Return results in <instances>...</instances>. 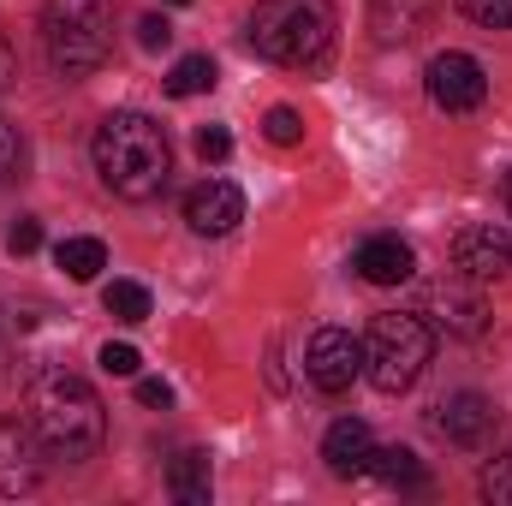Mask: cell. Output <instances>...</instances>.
Returning <instances> with one entry per match:
<instances>
[{"instance_id":"cell-1","label":"cell","mask_w":512,"mask_h":506,"mask_svg":"<svg viewBox=\"0 0 512 506\" xmlns=\"http://www.w3.org/2000/svg\"><path fill=\"white\" fill-rule=\"evenodd\" d=\"M24 417H30L42 453L60 459V465L96 459V447L108 435V417H102L96 387L84 376H72V370H36L30 393H24Z\"/></svg>"},{"instance_id":"cell-2","label":"cell","mask_w":512,"mask_h":506,"mask_svg":"<svg viewBox=\"0 0 512 506\" xmlns=\"http://www.w3.org/2000/svg\"><path fill=\"white\" fill-rule=\"evenodd\" d=\"M90 155H96L102 185H108L114 197H126V203H149V197H161V191H167L173 143H167V131L155 126L149 114H137V108L108 114V120L96 126Z\"/></svg>"},{"instance_id":"cell-3","label":"cell","mask_w":512,"mask_h":506,"mask_svg":"<svg viewBox=\"0 0 512 506\" xmlns=\"http://www.w3.org/2000/svg\"><path fill=\"white\" fill-rule=\"evenodd\" d=\"M251 48L274 66L298 72H328L334 54V6L328 0H256L251 12Z\"/></svg>"},{"instance_id":"cell-4","label":"cell","mask_w":512,"mask_h":506,"mask_svg":"<svg viewBox=\"0 0 512 506\" xmlns=\"http://www.w3.org/2000/svg\"><path fill=\"white\" fill-rule=\"evenodd\" d=\"M42 42H48V66L60 78H84L114 48V6L108 0H48Z\"/></svg>"},{"instance_id":"cell-5","label":"cell","mask_w":512,"mask_h":506,"mask_svg":"<svg viewBox=\"0 0 512 506\" xmlns=\"http://www.w3.org/2000/svg\"><path fill=\"white\" fill-rule=\"evenodd\" d=\"M435 358V334L423 322V310H387L370 322V340H364V376L376 393H405L417 387V376L429 370Z\"/></svg>"},{"instance_id":"cell-6","label":"cell","mask_w":512,"mask_h":506,"mask_svg":"<svg viewBox=\"0 0 512 506\" xmlns=\"http://www.w3.org/2000/svg\"><path fill=\"white\" fill-rule=\"evenodd\" d=\"M423 84H429V102H435L441 114H471V108H483V96H489L483 60H471V54H459V48L435 54L429 72H423Z\"/></svg>"},{"instance_id":"cell-7","label":"cell","mask_w":512,"mask_h":506,"mask_svg":"<svg viewBox=\"0 0 512 506\" xmlns=\"http://www.w3.org/2000/svg\"><path fill=\"white\" fill-rule=\"evenodd\" d=\"M304 376L316 393H346L364 376V340H352L346 328H316L304 346Z\"/></svg>"},{"instance_id":"cell-8","label":"cell","mask_w":512,"mask_h":506,"mask_svg":"<svg viewBox=\"0 0 512 506\" xmlns=\"http://www.w3.org/2000/svg\"><path fill=\"white\" fill-rule=\"evenodd\" d=\"M453 268L465 280H501L512 268V233L495 221H471L453 233Z\"/></svg>"},{"instance_id":"cell-9","label":"cell","mask_w":512,"mask_h":506,"mask_svg":"<svg viewBox=\"0 0 512 506\" xmlns=\"http://www.w3.org/2000/svg\"><path fill=\"white\" fill-rule=\"evenodd\" d=\"M42 441L30 417H0V495H30L42 483Z\"/></svg>"},{"instance_id":"cell-10","label":"cell","mask_w":512,"mask_h":506,"mask_svg":"<svg viewBox=\"0 0 512 506\" xmlns=\"http://www.w3.org/2000/svg\"><path fill=\"white\" fill-rule=\"evenodd\" d=\"M185 221H191V233L221 239V233H233L245 221V191L233 179H203V185L185 191Z\"/></svg>"},{"instance_id":"cell-11","label":"cell","mask_w":512,"mask_h":506,"mask_svg":"<svg viewBox=\"0 0 512 506\" xmlns=\"http://www.w3.org/2000/svg\"><path fill=\"white\" fill-rule=\"evenodd\" d=\"M435 429L453 441V447H489L495 435V405L483 393H453L435 405Z\"/></svg>"},{"instance_id":"cell-12","label":"cell","mask_w":512,"mask_h":506,"mask_svg":"<svg viewBox=\"0 0 512 506\" xmlns=\"http://www.w3.org/2000/svg\"><path fill=\"white\" fill-rule=\"evenodd\" d=\"M352 268H358L370 286H405V280L417 274V256H411V245H405L399 233H376V239L358 245Z\"/></svg>"},{"instance_id":"cell-13","label":"cell","mask_w":512,"mask_h":506,"mask_svg":"<svg viewBox=\"0 0 512 506\" xmlns=\"http://www.w3.org/2000/svg\"><path fill=\"white\" fill-rule=\"evenodd\" d=\"M370 453H376V441H370V423H364V417H340V423L322 435V459H328V471L346 477V483L370 471Z\"/></svg>"},{"instance_id":"cell-14","label":"cell","mask_w":512,"mask_h":506,"mask_svg":"<svg viewBox=\"0 0 512 506\" xmlns=\"http://www.w3.org/2000/svg\"><path fill=\"white\" fill-rule=\"evenodd\" d=\"M441 0H370V30L376 42H411L429 18H435Z\"/></svg>"},{"instance_id":"cell-15","label":"cell","mask_w":512,"mask_h":506,"mask_svg":"<svg viewBox=\"0 0 512 506\" xmlns=\"http://www.w3.org/2000/svg\"><path fill=\"white\" fill-rule=\"evenodd\" d=\"M429 304L441 310V316H435L441 328H453V334H483L489 304H483V292H477V286H459V280L447 286V280H441V286L429 292Z\"/></svg>"},{"instance_id":"cell-16","label":"cell","mask_w":512,"mask_h":506,"mask_svg":"<svg viewBox=\"0 0 512 506\" xmlns=\"http://www.w3.org/2000/svg\"><path fill=\"white\" fill-rule=\"evenodd\" d=\"M167 489L179 495L185 506H209V453H179L173 465H167Z\"/></svg>"},{"instance_id":"cell-17","label":"cell","mask_w":512,"mask_h":506,"mask_svg":"<svg viewBox=\"0 0 512 506\" xmlns=\"http://www.w3.org/2000/svg\"><path fill=\"white\" fill-rule=\"evenodd\" d=\"M370 471L382 477L387 489H423L429 483V471H423V459L411 447H376L370 453Z\"/></svg>"},{"instance_id":"cell-18","label":"cell","mask_w":512,"mask_h":506,"mask_svg":"<svg viewBox=\"0 0 512 506\" xmlns=\"http://www.w3.org/2000/svg\"><path fill=\"white\" fill-rule=\"evenodd\" d=\"M54 262H60L72 280H96V274L108 268V251H102V239H60V245H54Z\"/></svg>"},{"instance_id":"cell-19","label":"cell","mask_w":512,"mask_h":506,"mask_svg":"<svg viewBox=\"0 0 512 506\" xmlns=\"http://www.w3.org/2000/svg\"><path fill=\"white\" fill-rule=\"evenodd\" d=\"M209 84H215V60H209V54H185V60L167 72V96H179V102L203 96Z\"/></svg>"},{"instance_id":"cell-20","label":"cell","mask_w":512,"mask_h":506,"mask_svg":"<svg viewBox=\"0 0 512 506\" xmlns=\"http://www.w3.org/2000/svg\"><path fill=\"white\" fill-rule=\"evenodd\" d=\"M102 304H108L114 322H143V316H149V292H143L137 280H114V286L102 292Z\"/></svg>"},{"instance_id":"cell-21","label":"cell","mask_w":512,"mask_h":506,"mask_svg":"<svg viewBox=\"0 0 512 506\" xmlns=\"http://www.w3.org/2000/svg\"><path fill=\"white\" fill-rule=\"evenodd\" d=\"M483 501H495V506H512V453H501L495 465H483Z\"/></svg>"},{"instance_id":"cell-22","label":"cell","mask_w":512,"mask_h":506,"mask_svg":"<svg viewBox=\"0 0 512 506\" xmlns=\"http://www.w3.org/2000/svg\"><path fill=\"white\" fill-rule=\"evenodd\" d=\"M459 12L483 30H507L512 24V0H459Z\"/></svg>"},{"instance_id":"cell-23","label":"cell","mask_w":512,"mask_h":506,"mask_svg":"<svg viewBox=\"0 0 512 506\" xmlns=\"http://www.w3.org/2000/svg\"><path fill=\"white\" fill-rule=\"evenodd\" d=\"M262 131H268V143H280V149H292V143L304 137V120H298L292 108H268V120H262Z\"/></svg>"},{"instance_id":"cell-24","label":"cell","mask_w":512,"mask_h":506,"mask_svg":"<svg viewBox=\"0 0 512 506\" xmlns=\"http://www.w3.org/2000/svg\"><path fill=\"white\" fill-rule=\"evenodd\" d=\"M36 245H42V221H30V215H24V221H12V227H6V251H12V256H30Z\"/></svg>"},{"instance_id":"cell-25","label":"cell","mask_w":512,"mask_h":506,"mask_svg":"<svg viewBox=\"0 0 512 506\" xmlns=\"http://www.w3.org/2000/svg\"><path fill=\"white\" fill-rule=\"evenodd\" d=\"M197 155H203V161H227V155H233V131L227 126H203L197 131Z\"/></svg>"},{"instance_id":"cell-26","label":"cell","mask_w":512,"mask_h":506,"mask_svg":"<svg viewBox=\"0 0 512 506\" xmlns=\"http://www.w3.org/2000/svg\"><path fill=\"white\" fill-rule=\"evenodd\" d=\"M137 42H143L149 54H161V48L173 42V24H167L161 12H149V18H137Z\"/></svg>"},{"instance_id":"cell-27","label":"cell","mask_w":512,"mask_h":506,"mask_svg":"<svg viewBox=\"0 0 512 506\" xmlns=\"http://www.w3.org/2000/svg\"><path fill=\"white\" fill-rule=\"evenodd\" d=\"M137 364H143L137 346H114V340L102 346V370H108V376H137Z\"/></svg>"},{"instance_id":"cell-28","label":"cell","mask_w":512,"mask_h":506,"mask_svg":"<svg viewBox=\"0 0 512 506\" xmlns=\"http://www.w3.org/2000/svg\"><path fill=\"white\" fill-rule=\"evenodd\" d=\"M18 155H24V149H18V131L0 120V179H12V173H18Z\"/></svg>"},{"instance_id":"cell-29","label":"cell","mask_w":512,"mask_h":506,"mask_svg":"<svg viewBox=\"0 0 512 506\" xmlns=\"http://www.w3.org/2000/svg\"><path fill=\"white\" fill-rule=\"evenodd\" d=\"M137 399H143V405H155V411H167V405H173V387H167L161 376H143V381H137Z\"/></svg>"},{"instance_id":"cell-30","label":"cell","mask_w":512,"mask_h":506,"mask_svg":"<svg viewBox=\"0 0 512 506\" xmlns=\"http://www.w3.org/2000/svg\"><path fill=\"white\" fill-rule=\"evenodd\" d=\"M507 197H512V173H507Z\"/></svg>"},{"instance_id":"cell-31","label":"cell","mask_w":512,"mask_h":506,"mask_svg":"<svg viewBox=\"0 0 512 506\" xmlns=\"http://www.w3.org/2000/svg\"><path fill=\"white\" fill-rule=\"evenodd\" d=\"M173 6H185V0H173Z\"/></svg>"}]
</instances>
